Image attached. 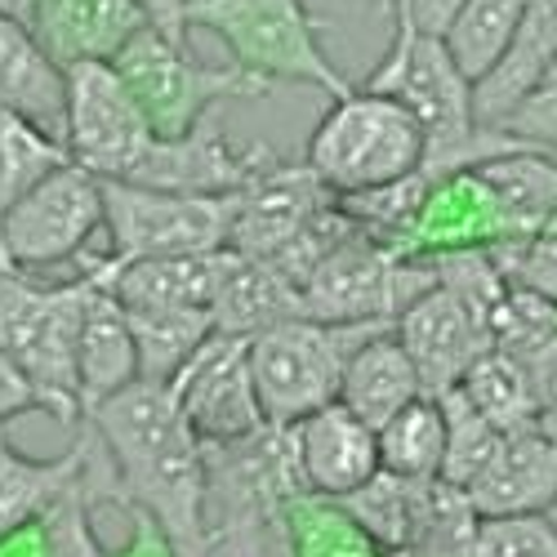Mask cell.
Wrapping results in <instances>:
<instances>
[{"label": "cell", "mask_w": 557, "mask_h": 557, "mask_svg": "<svg viewBox=\"0 0 557 557\" xmlns=\"http://www.w3.org/2000/svg\"><path fill=\"white\" fill-rule=\"evenodd\" d=\"M548 522H553V527H557V499H553V504H548Z\"/></svg>", "instance_id": "f6af8a7d"}, {"label": "cell", "mask_w": 557, "mask_h": 557, "mask_svg": "<svg viewBox=\"0 0 557 557\" xmlns=\"http://www.w3.org/2000/svg\"><path fill=\"white\" fill-rule=\"evenodd\" d=\"M548 67H557V0H531L513 50H508L499 59V67L478 85L482 125H499Z\"/></svg>", "instance_id": "484cf974"}, {"label": "cell", "mask_w": 557, "mask_h": 557, "mask_svg": "<svg viewBox=\"0 0 557 557\" xmlns=\"http://www.w3.org/2000/svg\"><path fill=\"white\" fill-rule=\"evenodd\" d=\"M437 286L424 259H406L384 242H370L366 232L331 250L304 282V308L321 321H388Z\"/></svg>", "instance_id": "9c48e42d"}, {"label": "cell", "mask_w": 557, "mask_h": 557, "mask_svg": "<svg viewBox=\"0 0 557 557\" xmlns=\"http://www.w3.org/2000/svg\"><path fill=\"white\" fill-rule=\"evenodd\" d=\"M103 282V259L63 286H40L32 272L0 255V357H10L59 424H81L76 339L85 308Z\"/></svg>", "instance_id": "3957f363"}, {"label": "cell", "mask_w": 557, "mask_h": 557, "mask_svg": "<svg viewBox=\"0 0 557 557\" xmlns=\"http://www.w3.org/2000/svg\"><path fill=\"white\" fill-rule=\"evenodd\" d=\"M393 335L410 352L414 370H420V380H424V393H433V397L446 388H459L463 375L495 348L491 326L446 286H433L429 295L414 299L397 317Z\"/></svg>", "instance_id": "9a60e30c"}, {"label": "cell", "mask_w": 557, "mask_h": 557, "mask_svg": "<svg viewBox=\"0 0 557 557\" xmlns=\"http://www.w3.org/2000/svg\"><path fill=\"white\" fill-rule=\"evenodd\" d=\"M339 197L308 165H276L246 193H237V223L227 250L276 263L286 259L304 232L326 214Z\"/></svg>", "instance_id": "5bb4252c"}, {"label": "cell", "mask_w": 557, "mask_h": 557, "mask_svg": "<svg viewBox=\"0 0 557 557\" xmlns=\"http://www.w3.org/2000/svg\"><path fill=\"white\" fill-rule=\"evenodd\" d=\"M188 23L214 32L232 50V63L272 85L299 81L331 99L357 85L321 50V18L308 14L304 0H193Z\"/></svg>", "instance_id": "52a82bcc"}, {"label": "cell", "mask_w": 557, "mask_h": 557, "mask_svg": "<svg viewBox=\"0 0 557 557\" xmlns=\"http://www.w3.org/2000/svg\"><path fill=\"white\" fill-rule=\"evenodd\" d=\"M0 108L63 138L67 125V72L45 54L27 23L0 14Z\"/></svg>", "instance_id": "44dd1931"}, {"label": "cell", "mask_w": 557, "mask_h": 557, "mask_svg": "<svg viewBox=\"0 0 557 557\" xmlns=\"http://www.w3.org/2000/svg\"><path fill=\"white\" fill-rule=\"evenodd\" d=\"M138 14L148 18V27H157L161 36L178 40V45H188V10H193V0H134Z\"/></svg>", "instance_id": "b9f144b4"}, {"label": "cell", "mask_w": 557, "mask_h": 557, "mask_svg": "<svg viewBox=\"0 0 557 557\" xmlns=\"http://www.w3.org/2000/svg\"><path fill=\"white\" fill-rule=\"evenodd\" d=\"M129 312V331L138 348V380L174 384L178 370L188 366L210 335H219L214 312L201 308H161V312Z\"/></svg>", "instance_id": "4316f807"}, {"label": "cell", "mask_w": 557, "mask_h": 557, "mask_svg": "<svg viewBox=\"0 0 557 557\" xmlns=\"http://www.w3.org/2000/svg\"><path fill=\"white\" fill-rule=\"evenodd\" d=\"M286 535L295 557H388L339 499L295 491L286 499Z\"/></svg>", "instance_id": "f546056e"}, {"label": "cell", "mask_w": 557, "mask_h": 557, "mask_svg": "<svg viewBox=\"0 0 557 557\" xmlns=\"http://www.w3.org/2000/svg\"><path fill=\"white\" fill-rule=\"evenodd\" d=\"M85 424L112 463L116 499L129 513H144L178 557H206V442L193 433L174 388L138 380L89 410Z\"/></svg>", "instance_id": "6da1fadb"}, {"label": "cell", "mask_w": 557, "mask_h": 557, "mask_svg": "<svg viewBox=\"0 0 557 557\" xmlns=\"http://www.w3.org/2000/svg\"><path fill=\"white\" fill-rule=\"evenodd\" d=\"M478 527H482V513L473 508L469 491L433 478L424 486L420 522H414V540L406 557H473Z\"/></svg>", "instance_id": "e575fe53"}, {"label": "cell", "mask_w": 557, "mask_h": 557, "mask_svg": "<svg viewBox=\"0 0 557 557\" xmlns=\"http://www.w3.org/2000/svg\"><path fill=\"white\" fill-rule=\"evenodd\" d=\"M67 161L72 157L63 148V138H54L50 129H40L36 121L10 108H0V214Z\"/></svg>", "instance_id": "836d02e7"}, {"label": "cell", "mask_w": 557, "mask_h": 557, "mask_svg": "<svg viewBox=\"0 0 557 557\" xmlns=\"http://www.w3.org/2000/svg\"><path fill=\"white\" fill-rule=\"evenodd\" d=\"M522 370H527V380H531V393L540 401V414L548 406H557V335H548L544 344H535L531 352L518 357Z\"/></svg>", "instance_id": "f35d334b"}, {"label": "cell", "mask_w": 557, "mask_h": 557, "mask_svg": "<svg viewBox=\"0 0 557 557\" xmlns=\"http://www.w3.org/2000/svg\"><path fill=\"white\" fill-rule=\"evenodd\" d=\"M99 495H116V478H112V463L95 437L85 478L40 518V557H108V548L95 535V499Z\"/></svg>", "instance_id": "f1b7e54d"}, {"label": "cell", "mask_w": 557, "mask_h": 557, "mask_svg": "<svg viewBox=\"0 0 557 557\" xmlns=\"http://www.w3.org/2000/svg\"><path fill=\"white\" fill-rule=\"evenodd\" d=\"M424 486L429 482H410V478H397V473L380 469L361 491H352L339 504L361 522V531L393 557V553H406L410 540H414V522H420Z\"/></svg>", "instance_id": "d6a6232c"}, {"label": "cell", "mask_w": 557, "mask_h": 557, "mask_svg": "<svg viewBox=\"0 0 557 557\" xmlns=\"http://www.w3.org/2000/svg\"><path fill=\"white\" fill-rule=\"evenodd\" d=\"M478 178L495 193L504 210V242L499 246H522L548 223L557 210V161L544 152H508L495 161L473 165Z\"/></svg>", "instance_id": "d4e9b609"}, {"label": "cell", "mask_w": 557, "mask_h": 557, "mask_svg": "<svg viewBox=\"0 0 557 557\" xmlns=\"http://www.w3.org/2000/svg\"><path fill=\"white\" fill-rule=\"evenodd\" d=\"M138 384V348L129 331V312L112 290V268L103 259V282L95 290L81 321L76 339V393H81V420L108 397Z\"/></svg>", "instance_id": "ac0fdd59"}, {"label": "cell", "mask_w": 557, "mask_h": 557, "mask_svg": "<svg viewBox=\"0 0 557 557\" xmlns=\"http://www.w3.org/2000/svg\"><path fill=\"white\" fill-rule=\"evenodd\" d=\"M442 401V414H446V459H442V482L450 486H463L469 491V482L491 463V455L499 450V442L508 433H499L486 414L463 397V388H446L437 393Z\"/></svg>", "instance_id": "d590c367"}, {"label": "cell", "mask_w": 557, "mask_h": 557, "mask_svg": "<svg viewBox=\"0 0 557 557\" xmlns=\"http://www.w3.org/2000/svg\"><path fill=\"white\" fill-rule=\"evenodd\" d=\"M491 129H504L508 138H518L531 152H544L557 161V67H548L518 99V108Z\"/></svg>", "instance_id": "74e56055"}, {"label": "cell", "mask_w": 557, "mask_h": 557, "mask_svg": "<svg viewBox=\"0 0 557 557\" xmlns=\"http://www.w3.org/2000/svg\"><path fill=\"white\" fill-rule=\"evenodd\" d=\"M459 388L499 433H527L540 424V401H535L531 380L513 352L491 348L469 375H463Z\"/></svg>", "instance_id": "1f68e13d"}, {"label": "cell", "mask_w": 557, "mask_h": 557, "mask_svg": "<svg viewBox=\"0 0 557 557\" xmlns=\"http://www.w3.org/2000/svg\"><path fill=\"white\" fill-rule=\"evenodd\" d=\"M290 433L295 473L299 486L326 499H348L370 478L384 469L380 459V433L370 429L361 414H352L344 401L321 406L317 414L299 420Z\"/></svg>", "instance_id": "2e32d148"}, {"label": "cell", "mask_w": 557, "mask_h": 557, "mask_svg": "<svg viewBox=\"0 0 557 557\" xmlns=\"http://www.w3.org/2000/svg\"><path fill=\"white\" fill-rule=\"evenodd\" d=\"M366 89H380L393 95L397 103H406L424 125L429 138V157H424V174L450 178L459 170H473L482 161L508 157V152H531L518 138H508L504 129L482 125L478 116V85L459 72V63L450 59L446 40L414 32L406 18H393V40L384 59L366 72L361 81Z\"/></svg>", "instance_id": "7a4b0ae2"}, {"label": "cell", "mask_w": 557, "mask_h": 557, "mask_svg": "<svg viewBox=\"0 0 557 557\" xmlns=\"http://www.w3.org/2000/svg\"><path fill=\"white\" fill-rule=\"evenodd\" d=\"M393 331L388 321H321L290 317L250 339V370L272 429H295L321 406L339 401L352 352Z\"/></svg>", "instance_id": "5b68a950"}, {"label": "cell", "mask_w": 557, "mask_h": 557, "mask_svg": "<svg viewBox=\"0 0 557 557\" xmlns=\"http://www.w3.org/2000/svg\"><path fill=\"white\" fill-rule=\"evenodd\" d=\"M89 450H95V433H89L85 420H81L76 446L59 459H32V455L14 450L5 442V429H0V544L32 531L85 478Z\"/></svg>", "instance_id": "ffe728a7"}, {"label": "cell", "mask_w": 557, "mask_h": 557, "mask_svg": "<svg viewBox=\"0 0 557 557\" xmlns=\"http://www.w3.org/2000/svg\"><path fill=\"white\" fill-rule=\"evenodd\" d=\"M67 157L99 174L129 183L144 170L148 152L157 148V134L148 116L138 112L134 95L116 76L112 63H76L67 67V125H63Z\"/></svg>", "instance_id": "30bf717a"}, {"label": "cell", "mask_w": 557, "mask_h": 557, "mask_svg": "<svg viewBox=\"0 0 557 557\" xmlns=\"http://www.w3.org/2000/svg\"><path fill=\"white\" fill-rule=\"evenodd\" d=\"M393 557H406V553H393Z\"/></svg>", "instance_id": "bcb514c9"}, {"label": "cell", "mask_w": 557, "mask_h": 557, "mask_svg": "<svg viewBox=\"0 0 557 557\" xmlns=\"http://www.w3.org/2000/svg\"><path fill=\"white\" fill-rule=\"evenodd\" d=\"M290 317H308V308H304V290L282 268L237 255V250H223V276L214 295L219 335L255 339L259 331L276 326V321H290Z\"/></svg>", "instance_id": "7402d4cb"}, {"label": "cell", "mask_w": 557, "mask_h": 557, "mask_svg": "<svg viewBox=\"0 0 557 557\" xmlns=\"http://www.w3.org/2000/svg\"><path fill=\"white\" fill-rule=\"evenodd\" d=\"M380 459L384 469L410 482H433L442 478L446 459V414L433 393L414 397L406 410H397L393 420L380 429Z\"/></svg>", "instance_id": "4dcf8cb0"}, {"label": "cell", "mask_w": 557, "mask_h": 557, "mask_svg": "<svg viewBox=\"0 0 557 557\" xmlns=\"http://www.w3.org/2000/svg\"><path fill=\"white\" fill-rule=\"evenodd\" d=\"M170 388L206 446H237L272 429L255 388L250 339L242 335H210Z\"/></svg>", "instance_id": "7c38bea8"}, {"label": "cell", "mask_w": 557, "mask_h": 557, "mask_svg": "<svg viewBox=\"0 0 557 557\" xmlns=\"http://www.w3.org/2000/svg\"><path fill=\"white\" fill-rule=\"evenodd\" d=\"M469 499L482 518L548 513L557 499V446L540 433H508L486 469L469 482Z\"/></svg>", "instance_id": "d6986e66"}, {"label": "cell", "mask_w": 557, "mask_h": 557, "mask_svg": "<svg viewBox=\"0 0 557 557\" xmlns=\"http://www.w3.org/2000/svg\"><path fill=\"white\" fill-rule=\"evenodd\" d=\"M103 223L112 232V263L214 255L232 242L237 197H188L103 178Z\"/></svg>", "instance_id": "ba28073f"}, {"label": "cell", "mask_w": 557, "mask_h": 557, "mask_svg": "<svg viewBox=\"0 0 557 557\" xmlns=\"http://www.w3.org/2000/svg\"><path fill=\"white\" fill-rule=\"evenodd\" d=\"M424 157L429 138L420 116L393 95L352 85L344 99H331L326 116L317 121L304 165L344 201L414 178L424 170Z\"/></svg>", "instance_id": "277c9868"}, {"label": "cell", "mask_w": 557, "mask_h": 557, "mask_svg": "<svg viewBox=\"0 0 557 557\" xmlns=\"http://www.w3.org/2000/svg\"><path fill=\"white\" fill-rule=\"evenodd\" d=\"M112 67L134 95L138 112L148 116L157 138H183V134H193L201 121H210L219 103L268 99L276 89L272 81H263V76H255L237 63H227V67L201 63L188 45L161 36L157 27L138 32L112 59Z\"/></svg>", "instance_id": "8992f818"}, {"label": "cell", "mask_w": 557, "mask_h": 557, "mask_svg": "<svg viewBox=\"0 0 557 557\" xmlns=\"http://www.w3.org/2000/svg\"><path fill=\"white\" fill-rule=\"evenodd\" d=\"M0 14H10V18H18V23H27V18H32V0H0Z\"/></svg>", "instance_id": "7bdbcfd3"}, {"label": "cell", "mask_w": 557, "mask_h": 557, "mask_svg": "<svg viewBox=\"0 0 557 557\" xmlns=\"http://www.w3.org/2000/svg\"><path fill=\"white\" fill-rule=\"evenodd\" d=\"M473 557H557V527L548 513L482 518Z\"/></svg>", "instance_id": "8d00e7d4"}, {"label": "cell", "mask_w": 557, "mask_h": 557, "mask_svg": "<svg viewBox=\"0 0 557 557\" xmlns=\"http://www.w3.org/2000/svg\"><path fill=\"white\" fill-rule=\"evenodd\" d=\"M276 165L282 161L272 157V148L232 144L227 129L210 116L183 138H157V148L148 152L144 170H138L129 183H138V188L188 193V197H237Z\"/></svg>", "instance_id": "4fadbf2b"}, {"label": "cell", "mask_w": 557, "mask_h": 557, "mask_svg": "<svg viewBox=\"0 0 557 557\" xmlns=\"http://www.w3.org/2000/svg\"><path fill=\"white\" fill-rule=\"evenodd\" d=\"M95 227H103V178L67 161L0 214V255L27 272L54 268L85 255Z\"/></svg>", "instance_id": "8fae6325"}, {"label": "cell", "mask_w": 557, "mask_h": 557, "mask_svg": "<svg viewBox=\"0 0 557 557\" xmlns=\"http://www.w3.org/2000/svg\"><path fill=\"white\" fill-rule=\"evenodd\" d=\"M459 10L463 0H393V18H406L414 32H429V36H446Z\"/></svg>", "instance_id": "ab89813d"}, {"label": "cell", "mask_w": 557, "mask_h": 557, "mask_svg": "<svg viewBox=\"0 0 557 557\" xmlns=\"http://www.w3.org/2000/svg\"><path fill=\"white\" fill-rule=\"evenodd\" d=\"M27 27L67 72L76 63H112L148 18L134 0H32Z\"/></svg>", "instance_id": "e0dca14e"}, {"label": "cell", "mask_w": 557, "mask_h": 557, "mask_svg": "<svg viewBox=\"0 0 557 557\" xmlns=\"http://www.w3.org/2000/svg\"><path fill=\"white\" fill-rule=\"evenodd\" d=\"M112 290L134 312H161V308H201L214 312L223 250L214 255H178V259H138L112 263Z\"/></svg>", "instance_id": "603a6c76"}, {"label": "cell", "mask_w": 557, "mask_h": 557, "mask_svg": "<svg viewBox=\"0 0 557 557\" xmlns=\"http://www.w3.org/2000/svg\"><path fill=\"white\" fill-rule=\"evenodd\" d=\"M535 429H540V433H544V437L557 446V406H548V410L540 414V424H535Z\"/></svg>", "instance_id": "ee69618b"}, {"label": "cell", "mask_w": 557, "mask_h": 557, "mask_svg": "<svg viewBox=\"0 0 557 557\" xmlns=\"http://www.w3.org/2000/svg\"><path fill=\"white\" fill-rule=\"evenodd\" d=\"M531 0H463V10L446 27V50L459 63V72L473 85H482L499 59L513 50V40L527 23Z\"/></svg>", "instance_id": "83f0119b"}, {"label": "cell", "mask_w": 557, "mask_h": 557, "mask_svg": "<svg viewBox=\"0 0 557 557\" xmlns=\"http://www.w3.org/2000/svg\"><path fill=\"white\" fill-rule=\"evenodd\" d=\"M414 397H424V380H420V370H414L410 352L401 348V339L393 331L366 339L352 352V361L344 370L339 401L352 414H361L375 433L393 420L397 410H406Z\"/></svg>", "instance_id": "cb8c5ba5"}, {"label": "cell", "mask_w": 557, "mask_h": 557, "mask_svg": "<svg viewBox=\"0 0 557 557\" xmlns=\"http://www.w3.org/2000/svg\"><path fill=\"white\" fill-rule=\"evenodd\" d=\"M27 410H45V401L23 380V370L10 357H0V429H5L10 420H18V414H27Z\"/></svg>", "instance_id": "60d3db41"}]
</instances>
